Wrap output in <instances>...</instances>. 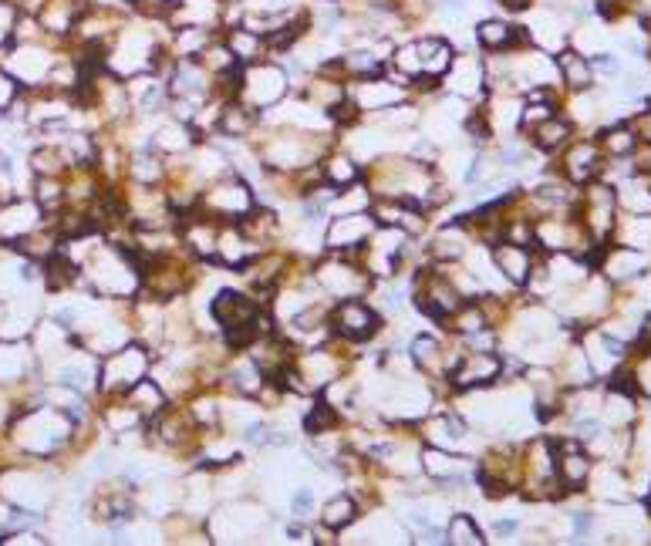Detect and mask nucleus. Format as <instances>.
I'll list each match as a JSON object with an SVG mask.
<instances>
[{
  "mask_svg": "<svg viewBox=\"0 0 651 546\" xmlns=\"http://www.w3.org/2000/svg\"><path fill=\"white\" fill-rule=\"evenodd\" d=\"M216 317L223 321L226 331H233V327L250 324L253 304H250L247 297H240V294H220V300H216Z\"/></svg>",
  "mask_w": 651,
  "mask_h": 546,
  "instance_id": "12",
  "label": "nucleus"
},
{
  "mask_svg": "<svg viewBox=\"0 0 651 546\" xmlns=\"http://www.w3.org/2000/svg\"><path fill=\"white\" fill-rule=\"evenodd\" d=\"M226 48L233 51V58L243 61V65H253L267 54V41L264 34L250 31V27H233L230 38H226Z\"/></svg>",
  "mask_w": 651,
  "mask_h": 546,
  "instance_id": "9",
  "label": "nucleus"
},
{
  "mask_svg": "<svg viewBox=\"0 0 651 546\" xmlns=\"http://www.w3.org/2000/svg\"><path fill=\"white\" fill-rule=\"evenodd\" d=\"M533 132H537V145H540V149L554 152V149H560V145L571 142L574 125H571V118H564V115L554 112L550 118H544L540 125H533Z\"/></svg>",
  "mask_w": 651,
  "mask_h": 546,
  "instance_id": "11",
  "label": "nucleus"
},
{
  "mask_svg": "<svg viewBox=\"0 0 651 546\" xmlns=\"http://www.w3.org/2000/svg\"><path fill=\"white\" fill-rule=\"evenodd\" d=\"M311 503H314L311 493H297V496H294V513H297V516H307V513H311Z\"/></svg>",
  "mask_w": 651,
  "mask_h": 546,
  "instance_id": "24",
  "label": "nucleus"
},
{
  "mask_svg": "<svg viewBox=\"0 0 651 546\" xmlns=\"http://www.w3.org/2000/svg\"><path fill=\"white\" fill-rule=\"evenodd\" d=\"M48 270H51V287L68 284V280H71V263H68V260H58V257H54V260L48 263Z\"/></svg>",
  "mask_w": 651,
  "mask_h": 546,
  "instance_id": "20",
  "label": "nucleus"
},
{
  "mask_svg": "<svg viewBox=\"0 0 651 546\" xmlns=\"http://www.w3.org/2000/svg\"><path fill=\"white\" fill-rule=\"evenodd\" d=\"M432 351H436V341H432V338L415 341V361L426 364V368H432Z\"/></svg>",
  "mask_w": 651,
  "mask_h": 546,
  "instance_id": "21",
  "label": "nucleus"
},
{
  "mask_svg": "<svg viewBox=\"0 0 651 546\" xmlns=\"http://www.w3.org/2000/svg\"><path fill=\"white\" fill-rule=\"evenodd\" d=\"M587 348H591L587 351V361H591V368L601 371V375H611V371L625 361V344L614 341L611 334H594Z\"/></svg>",
  "mask_w": 651,
  "mask_h": 546,
  "instance_id": "8",
  "label": "nucleus"
},
{
  "mask_svg": "<svg viewBox=\"0 0 651 546\" xmlns=\"http://www.w3.org/2000/svg\"><path fill=\"white\" fill-rule=\"evenodd\" d=\"M496 4L506 7V11H513V14H520V11H527L533 0H496Z\"/></svg>",
  "mask_w": 651,
  "mask_h": 546,
  "instance_id": "25",
  "label": "nucleus"
},
{
  "mask_svg": "<svg viewBox=\"0 0 651 546\" xmlns=\"http://www.w3.org/2000/svg\"><path fill=\"white\" fill-rule=\"evenodd\" d=\"M456 327H459V331H469V334L483 331V314H479V311H469V314H466V311H463V314H459V324H456Z\"/></svg>",
  "mask_w": 651,
  "mask_h": 546,
  "instance_id": "22",
  "label": "nucleus"
},
{
  "mask_svg": "<svg viewBox=\"0 0 651 546\" xmlns=\"http://www.w3.org/2000/svg\"><path fill=\"white\" fill-rule=\"evenodd\" d=\"M287 91V75L274 65H257L240 75V95H247L253 105H270Z\"/></svg>",
  "mask_w": 651,
  "mask_h": 546,
  "instance_id": "1",
  "label": "nucleus"
},
{
  "mask_svg": "<svg viewBox=\"0 0 651 546\" xmlns=\"http://www.w3.org/2000/svg\"><path fill=\"white\" fill-rule=\"evenodd\" d=\"M604 156H614V159H628L638 152V135L631 132V125H614L598 139Z\"/></svg>",
  "mask_w": 651,
  "mask_h": 546,
  "instance_id": "14",
  "label": "nucleus"
},
{
  "mask_svg": "<svg viewBox=\"0 0 651 546\" xmlns=\"http://www.w3.org/2000/svg\"><path fill=\"white\" fill-rule=\"evenodd\" d=\"M641 267H645V253H641V250H631V247H621V250L608 260V273H611V277H621V280L635 277V273H641Z\"/></svg>",
  "mask_w": 651,
  "mask_h": 546,
  "instance_id": "15",
  "label": "nucleus"
},
{
  "mask_svg": "<svg viewBox=\"0 0 651 546\" xmlns=\"http://www.w3.org/2000/svg\"><path fill=\"white\" fill-rule=\"evenodd\" d=\"M493 260H496V267H500L506 277L513 280V284H527L530 257H527V250H523V247H517V243H503V247H496Z\"/></svg>",
  "mask_w": 651,
  "mask_h": 546,
  "instance_id": "10",
  "label": "nucleus"
},
{
  "mask_svg": "<svg viewBox=\"0 0 651 546\" xmlns=\"http://www.w3.org/2000/svg\"><path fill=\"white\" fill-rule=\"evenodd\" d=\"M476 41L483 44L486 51H493V54L513 51L517 44H533L527 27H513V24H506V21H483V24L476 27Z\"/></svg>",
  "mask_w": 651,
  "mask_h": 546,
  "instance_id": "2",
  "label": "nucleus"
},
{
  "mask_svg": "<svg viewBox=\"0 0 651 546\" xmlns=\"http://www.w3.org/2000/svg\"><path fill=\"white\" fill-rule=\"evenodd\" d=\"M54 189H58V186H54L51 179L41 182V199H44V203H54V199H58V193H54Z\"/></svg>",
  "mask_w": 651,
  "mask_h": 546,
  "instance_id": "26",
  "label": "nucleus"
},
{
  "mask_svg": "<svg viewBox=\"0 0 651 546\" xmlns=\"http://www.w3.org/2000/svg\"><path fill=\"white\" fill-rule=\"evenodd\" d=\"M415 44V58H419V78H442L449 75L452 68V48L449 41L442 38H422V41H412Z\"/></svg>",
  "mask_w": 651,
  "mask_h": 546,
  "instance_id": "5",
  "label": "nucleus"
},
{
  "mask_svg": "<svg viewBox=\"0 0 651 546\" xmlns=\"http://www.w3.org/2000/svg\"><path fill=\"white\" fill-rule=\"evenodd\" d=\"M355 520V503H351L348 496H341V499H331L328 509H324V523L331 526V530H338V526H345Z\"/></svg>",
  "mask_w": 651,
  "mask_h": 546,
  "instance_id": "18",
  "label": "nucleus"
},
{
  "mask_svg": "<svg viewBox=\"0 0 651 546\" xmlns=\"http://www.w3.org/2000/svg\"><path fill=\"white\" fill-rule=\"evenodd\" d=\"M557 479L564 482V486H571V489H581L587 479H591V459L577 449V445H564V452L557 455Z\"/></svg>",
  "mask_w": 651,
  "mask_h": 546,
  "instance_id": "6",
  "label": "nucleus"
},
{
  "mask_svg": "<svg viewBox=\"0 0 651 546\" xmlns=\"http://www.w3.org/2000/svg\"><path fill=\"white\" fill-rule=\"evenodd\" d=\"M334 422V415H331V408L328 405H321L318 412H314L311 418H307V432H318L321 425H331Z\"/></svg>",
  "mask_w": 651,
  "mask_h": 546,
  "instance_id": "23",
  "label": "nucleus"
},
{
  "mask_svg": "<svg viewBox=\"0 0 651 546\" xmlns=\"http://www.w3.org/2000/svg\"><path fill=\"white\" fill-rule=\"evenodd\" d=\"M557 71H560V81H564L571 91H591L594 78V68H591V58L581 54L577 48H560L557 51Z\"/></svg>",
  "mask_w": 651,
  "mask_h": 546,
  "instance_id": "4",
  "label": "nucleus"
},
{
  "mask_svg": "<svg viewBox=\"0 0 651 546\" xmlns=\"http://www.w3.org/2000/svg\"><path fill=\"white\" fill-rule=\"evenodd\" d=\"M500 375V361L493 358V354H473V358H466L463 368L456 371V381L459 385H483V381H493Z\"/></svg>",
  "mask_w": 651,
  "mask_h": 546,
  "instance_id": "13",
  "label": "nucleus"
},
{
  "mask_svg": "<svg viewBox=\"0 0 651 546\" xmlns=\"http://www.w3.org/2000/svg\"><path fill=\"white\" fill-rule=\"evenodd\" d=\"M449 543H483V536H479V530L473 526V520H466V516H456L449 526Z\"/></svg>",
  "mask_w": 651,
  "mask_h": 546,
  "instance_id": "19",
  "label": "nucleus"
},
{
  "mask_svg": "<svg viewBox=\"0 0 651 546\" xmlns=\"http://www.w3.org/2000/svg\"><path fill=\"white\" fill-rule=\"evenodd\" d=\"M334 327H338V331L351 341H365V338H372V334H375L378 321L365 304H358V300H345V304L334 311Z\"/></svg>",
  "mask_w": 651,
  "mask_h": 546,
  "instance_id": "3",
  "label": "nucleus"
},
{
  "mask_svg": "<svg viewBox=\"0 0 651 546\" xmlns=\"http://www.w3.org/2000/svg\"><path fill=\"white\" fill-rule=\"evenodd\" d=\"M601 145L598 142H577L571 152H567V172H571L574 182H587L601 172Z\"/></svg>",
  "mask_w": 651,
  "mask_h": 546,
  "instance_id": "7",
  "label": "nucleus"
},
{
  "mask_svg": "<svg viewBox=\"0 0 651 546\" xmlns=\"http://www.w3.org/2000/svg\"><path fill=\"white\" fill-rule=\"evenodd\" d=\"M250 122H253V115H250V108H243V105H226L220 115L223 135H247Z\"/></svg>",
  "mask_w": 651,
  "mask_h": 546,
  "instance_id": "17",
  "label": "nucleus"
},
{
  "mask_svg": "<svg viewBox=\"0 0 651 546\" xmlns=\"http://www.w3.org/2000/svg\"><path fill=\"white\" fill-rule=\"evenodd\" d=\"M210 27H183L176 38V51L183 54V58H200L203 48L210 44Z\"/></svg>",
  "mask_w": 651,
  "mask_h": 546,
  "instance_id": "16",
  "label": "nucleus"
}]
</instances>
